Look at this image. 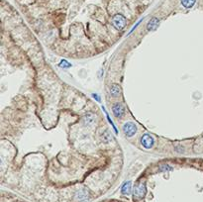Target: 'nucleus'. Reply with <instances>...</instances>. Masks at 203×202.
<instances>
[{"instance_id": "1", "label": "nucleus", "mask_w": 203, "mask_h": 202, "mask_svg": "<svg viewBox=\"0 0 203 202\" xmlns=\"http://www.w3.org/2000/svg\"><path fill=\"white\" fill-rule=\"evenodd\" d=\"M123 133L126 135L128 138H131L133 136H135V134L137 133L138 128L137 125L134 122H126L122 127Z\"/></svg>"}, {"instance_id": "2", "label": "nucleus", "mask_w": 203, "mask_h": 202, "mask_svg": "<svg viewBox=\"0 0 203 202\" xmlns=\"http://www.w3.org/2000/svg\"><path fill=\"white\" fill-rule=\"evenodd\" d=\"M112 24L117 30H122L126 25V18L122 14H116L112 18Z\"/></svg>"}, {"instance_id": "3", "label": "nucleus", "mask_w": 203, "mask_h": 202, "mask_svg": "<svg viewBox=\"0 0 203 202\" xmlns=\"http://www.w3.org/2000/svg\"><path fill=\"white\" fill-rule=\"evenodd\" d=\"M147 192V188H146V183L145 182H139L135 185L134 188V197H136L138 199L143 198Z\"/></svg>"}, {"instance_id": "4", "label": "nucleus", "mask_w": 203, "mask_h": 202, "mask_svg": "<svg viewBox=\"0 0 203 202\" xmlns=\"http://www.w3.org/2000/svg\"><path fill=\"white\" fill-rule=\"evenodd\" d=\"M141 144H142V146H143L145 149L150 150V149H152V148L154 147V145H155V139L153 138V136H151L150 134L146 133V134L143 135L142 138H141Z\"/></svg>"}, {"instance_id": "5", "label": "nucleus", "mask_w": 203, "mask_h": 202, "mask_svg": "<svg viewBox=\"0 0 203 202\" xmlns=\"http://www.w3.org/2000/svg\"><path fill=\"white\" fill-rule=\"evenodd\" d=\"M112 112L114 114V116L116 118H122L125 114V108L124 106L121 104V103L116 102L112 105Z\"/></svg>"}, {"instance_id": "6", "label": "nucleus", "mask_w": 203, "mask_h": 202, "mask_svg": "<svg viewBox=\"0 0 203 202\" xmlns=\"http://www.w3.org/2000/svg\"><path fill=\"white\" fill-rule=\"evenodd\" d=\"M95 122H96V116H95V114H93L92 112L86 113L84 117H83V123H84L85 126L91 127L94 125Z\"/></svg>"}, {"instance_id": "7", "label": "nucleus", "mask_w": 203, "mask_h": 202, "mask_svg": "<svg viewBox=\"0 0 203 202\" xmlns=\"http://www.w3.org/2000/svg\"><path fill=\"white\" fill-rule=\"evenodd\" d=\"M99 138H100V141L103 144H109L113 141V137L109 130H104L99 134Z\"/></svg>"}, {"instance_id": "8", "label": "nucleus", "mask_w": 203, "mask_h": 202, "mask_svg": "<svg viewBox=\"0 0 203 202\" xmlns=\"http://www.w3.org/2000/svg\"><path fill=\"white\" fill-rule=\"evenodd\" d=\"M160 26V19L157 17H153L150 19V21L147 24V31L151 32V31H156Z\"/></svg>"}, {"instance_id": "9", "label": "nucleus", "mask_w": 203, "mask_h": 202, "mask_svg": "<svg viewBox=\"0 0 203 202\" xmlns=\"http://www.w3.org/2000/svg\"><path fill=\"white\" fill-rule=\"evenodd\" d=\"M109 92H110V95L114 98H117L121 95V87L119 86L118 84L114 83L110 86L109 88Z\"/></svg>"}, {"instance_id": "10", "label": "nucleus", "mask_w": 203, "mask_h": 202, "mask_svg": "<svg viewBox=\"0 0 203 202\" xmlns=\"http://www.w3.org/2000/svg\"><path fill=\"white\" fill-rule=\"evenodd\" d=\"M75 198L79 201H84L88 198V192L86 189H80L76 192L75 194Z\"/></svg>"}, {"instance_id": "11", "label": "nucleus", "mask_w": 203, "mask_h": 202, "mask_svg": "<svg viewBox=\"0 0 203 202\" xmlns=\"http://www.w3.org/2000/svg\"><path fill=\"white\" fill-rule=\"evenodd\" d=\"M132 191V181H127L122 185L121 192L124 195H129Z\"/></svg>"}, {"instance_id": "12", "label": "nucleus", "mask_w": 203, "mask_h": 202, "mask_svg": "<svg viewBox=\"0 0 203 202\" xmlns=\"http://www.w3.org/2000/svg\"><path fill=\"white\" fill-rule=\"evenodd\" d=\"M196 2V0H180V3L181 5L186 8V9H189V8H192L194 6V4Z\"/></svg>"}, {"instance_id": "13", "label": "nucleus", "mask_w": 203, "mask_h": 202, "mask_svg": "<svg viewBox=\"0 0 203 202\" xmlns=\"http://www.w3.org/2000/svg\"><path fill=\"white\" fill-rule=\"evenodd\" d=\"M159 169H160L162 173H169V172H173V170H174V168H173V167H170V165L168 164H160V165Z\"/></svg>"}, {"instance_id": "14", "label": "nucleus", "mask_w": 203, "mask_h": 202, "mask_svg": "<svg viewBox=\"0 0 203 202\" xmlns=\"http://www.w3.org/2000/svg\"><path fill=\"white\" fill-rule=\"evenodd\" d=\"M101 108H102V110H103V112H104V113H105V115H106V119H107V120H108V122H109V123H110V124H111V126L113 127V129H114V131H115V134H118V130H117V128H116V126H115V125H114V123H113V121H112V120H111V119H110V117H109V115H108V113H107V111L105 110V107H104V106H102Z\"/></svg>"}, {"instance_id": "15", "label": "nucleus", "mask_w": 203, "mask_h": 202, "mask_svg": "<svg viewBox=\"0 0 203 202\" xmlns=\"http://www.w3.org/2000/svg\"><path fill=\"white\" fill-rule=\"evenodd\" d=\"M59 65L62 67V69H70V67H71V64H70L69 61L65 60H61Z\"/></svg>"}, {"instance_id": "16", "label": "nucleus", "mask_w": 203, "mask_h": 202, "mask_svg": "<svg viewBox=\"0 0 203 202\" xmlns=\"http://www.w3.org/2000/svg\"><path fill=\"white\" fill-rule=\"evenodd\" d=\"M174 151L178 154H183L184 153V148L183 146H175L174 147Z\"/></svg>"}, {"instance_id": "17", "label": "nucleus", "mask_w": 203, "mask_h": 202, "mask_svg": "<svg viewBox=\"0 0 203 202\" xmlns=\"http://www.w3.org/2000/svg\"><path fill=\"white\" fill-rule=\"evenodd\" d=\"M143 19H144V18H142V19H140V20H139V21L137 22V24H136V25H135V26H134V27L132 28V30H131V31H130V32H129V34H131L132 32H134V31H135V29H137V27H138V26H139L140 24H141V22L143 21Z\"/></svg>"}, {"instance_id": "18", "label": "nucleus", "mask_w": 203, "mask_h": 202, "mask_svg": "<svg viewBox=\"0 0 203 202\" xmlns=\"http://www.w3.org/2000/svg\"><path fill=\"white\" fill-rule=\"evenodd\" d=\"M92 97L94 98V99H96V101L97 102H100V96L97 94V93H92Z\"/></svg>"}]
</instances>
